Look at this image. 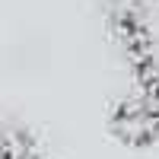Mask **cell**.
Returning <instances> with one entry per match:
<instances>
[{"label": "cell", "mask_w": 159, "mask_h": 159, "mask_svg": "<svg viewBox=\"0 0 159 159\" xmlns=\"http://www.w3.org/2000/svg\"><path fill=\"white\" fill-rule=\"evenodd\" d=\"M118 16L137 45L140 67L159 96V0H118Z\"/></svg>", "instance_id": "cell-1"}, {"label": "cell", "mask_w": 159, "mask_h": 159, "mask_svg": "<svg viewBox=\"0 0 159 159\" xmlns=\"http://www.w3.org/2000/svg\"><path fill=\"white\" fill-rule=\"evenodd\" d=\"M111 130L118 140L130 143V147H143L159 137V111L153 99H127L115 108Z\"/></svg>", "instance_id": "cell-2"}, {"label": "cell", "mask_w": 159, "mask_h": 159, "mask_svg": "<svg viewBox=\"0 0 159 159\" xmlns=\"http://www.w3.org/2000/svg\"><path fill=\"white\" fill-rule=\"evenodd\" d=\"M0 159H38V143L22 127L0 130Z\"/></svg>", "instance_id": "cell-3"}]
</instances>
